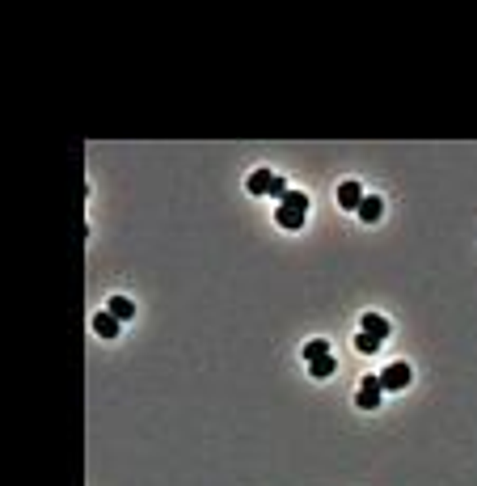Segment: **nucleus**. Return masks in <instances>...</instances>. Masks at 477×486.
I'll list each match as a JSON object with an SVG mask.
<instances>
[{
    "mask_svg": "<svg viewBox=\"0 0 477 486\" xmlns=\"http://www.w3.org/2000/svg\"><path fill=\"white\" fill-rule=\"evenodd\" d=\"M381 385H385V394H401L406 385H414V372H410V363H389V368L381 372Z\"/></svg>",
    "mask_w": 477,
    "mask_h": 486,
    "instance_id": "nucleus-1",
    "label": "nucleus"
},
{
    "mask_svg": "<svg viewBox=\"0 0 477 486\" xmlns=\"http://www.w3.org/2000/svg\"><path fill=\"white\" fill-rule=\"evenodd\" d=\"M381 398H385V385H381V376H363L359 394H355V406H359V410H376V406H381Z\"/></svg>",
    "mask_w": 477,
    "mask_h": 486,
    "instance_id": "nucleus-2",
    "label": "nucleus"
},
{
    "mask_svg": "<svg viewBox=\"0 0 477 486\" xmlns=\"http://www.w3.org/2000/svg\"><path fill=\"white\" fill-rule=\"evenodd\" d=\"M368 199V194H363V186L359 182H342L338 186V207H346V212H359V203Z\"/></svg>",
    "mask_w": 477,
    "mask_h": 486,
    "instance_id": "nucleus-3",
    "label": "nucleus"
},
{
    "mask_svg": "<svg viewBox=\"0 0 477 486\" xmlns=\"http://www.w3.org/2000/svg\"><path fill=\"white\" fill-rule=\"evenodd\" d=\"M355 216H359L363 225H376V220H381V216H385V203H381V194H368V199L359 203V212H355Z\"/></svg>",
    "mask_w": 477,
    "mask_h": 486,
    "instance_id": "nucleus-4",
    "label": "nucleus"
},
{
    "mask_svg": "<svg viewBox=\"0 0 477 486\" xmlns=\"http://www.w3.org/2000/svg\"><path fill=\"white\" fill-rule=\"evenodd\" d=\"M359 322H363V334H376V338H381V343H385V338L393 334V326H389V322L381 318V313H363Z\"/></svg>",
    "mask_w": 477,
    "mask_h": 486,
    "instance_id": "nucleus-5",
    "label": "nucleus"
},
{
    "mask_svg": "<svg viewBox=\"0 0 477 486\" xmlns=\"http://www.w3.org/2000/svg\"><path fill=\"white\" fill-rule=\"evenodd\" d=\"M118 326H123V322L114 318L110 309H106V313H93V330L102 334V338H118Z\"/></svg>",
    "mask_w": 477,
    "mask_h": 486,
    "instance_id": "nucleus-6",
    "label": "nucleus"
},
{
    "mask_svg": "<svg viewBox=\"0 0 477 486\" xmlns=\"http://www.w3.org/2000/svg\"><path fill=\"white\" fill-rule=\"evenodd\" d=\"M270 182H274L270 169H254V174H249V182H245V190H249V194H270Z\"/></svg>",
    "mask_w": 477,
    "mask_h": 486,
    "instance_id": "nucleus-7",
    "label": "nucleus"
},
{
    "mask_svg": "<svg viewBox=\"0 0 477 486\" xmlns=\"http://www.w3.org/2000/svg\"><path fill=\"white\" fill-rule=\"evenodd\" d=\"M334 368H338V363H334V355H330V351H325V355H313V359H309V372H313L317 381L334 376Z\"/></svg>",
    "mask_w": 477,
    "mask_h": 486,
    "instance_id": "nucleus-8",
    "label": "nucleus"
},
{
    "mask_svg": "<svg viewBox=\"0 0 477 486\" xmlns=\"http://www.w3.org/2000/svg\"><path fill=\"white\" fill-rule=\"evenodd\" d=\"M274 220H279L287 233H300V229H305V216L292 212V207H283V203H279V212H274Z\"/></svg>",
    "mask_w": 477,
    "mask_h": 486,
    "instance_id": "nucleus-9",
    "label": "nucleus"
},
{
    "mask_svg": "<svg viewBox=\"0 0 477 486\" xmlns=\"http://www.w3.org/2000/svg\"><path fill=\"white\" fill-rule=\"evenodd\" d=\"M283 207H292V212H300V216H309V207H313V199L305 190H287V199H283Z\"/></svg>",
    "mask_w": 477,
    "mask_h": 486,
    "instance_id": "nucleus-10",
    "label": "nucleus"
},
{
    "mask_svg": "<svg viewBox=\"0 0 477 486\" xmlns=\"http://www.w3.org/2000/svg\"><path fill=\"white\" fill-rule=\"evenodd\" d=\"M110 313H114L118 322H127V318H136V305L127 296H110Z\"/></svg>",
    "mask_w": 477,
    "mask_h": 486,
    "instance_id": "nucleus-11",
    "label": "nucleus"
},
{
    "mask_svg": "<svg viewBox=\"0 0 477 486\" xmlns=\"http://www.w3.org/2000/svg\"><path fill=\"white\" fill-rule=\"evenodd\" d=\"M355 351H363V355L381 351V338H376V334H363V330H359V338H355Z\"/></svg>",
    "mask_w": 477,
    "mask_h": 486,
    "instance_id": "nucleus-12",
    "label": "nucleus"
},
{
    "mask_svg": "<svg viewBox=\"0 0 477 486\" xmlns=\"http://www.w3.org/2000/svg\"><path fill=\"white\" fill-rule=\"evenodd\" d=\"M330 351V343L325 338H313V343H305V359H313V355H325Z\"/></svg>",
    "mask_w": 477,
    "mask_h": 486,
    "instance_id": "nucleus-13",
    "label": "nucleus"
}]
</instances>
